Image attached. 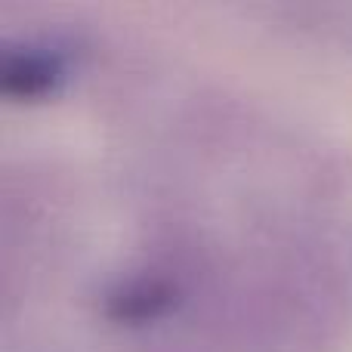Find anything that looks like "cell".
I'll return each instance as SVG.
<instances>
[{"instance_id": "obj_1", "label": "cell", "mask_w": 352, "mask_h": 352, "mask_svg": "<svg viewBox=\"0 0 352 352\" xmlns=\"http://www.w3.org/2000/svg\"><path fill=\"white\" fill-rule=\"evenodd\" d=\"M105 161H6L3 352H340L352 201L316 146L217 93L127 96Z\"/></svg>"}, {"instance_id": "obj_3", "label": "cell", "mask_w": 352, "mask_h": 352, "mask_svg": "<svg viewBox=\"0 0 352 352\" xmlns=\"http://www.w3.org/2000/svg\"><path fill=\"white\" fill-rule=\"evenodd\" d=\"M275 19H285L294 31L322 41L352 43V6H318V3H300V6H272Z\"/></svg>"}, {"instance_id": "obj_2", "label": "cell", "mask_w": 352, "mask_h": 352, "mask_svg": "<svg viewBox=\"0 0 352 352\" xmlns=\"http://www.w3.org/2000/svg\"><path fill=\"white\" fill-rule=\"evenodd\" d=\"M96 62L87 34L65 25H41L6 34L0 43V96L12 105H53L74 90Z\"/></svg>"}]
</instances>
